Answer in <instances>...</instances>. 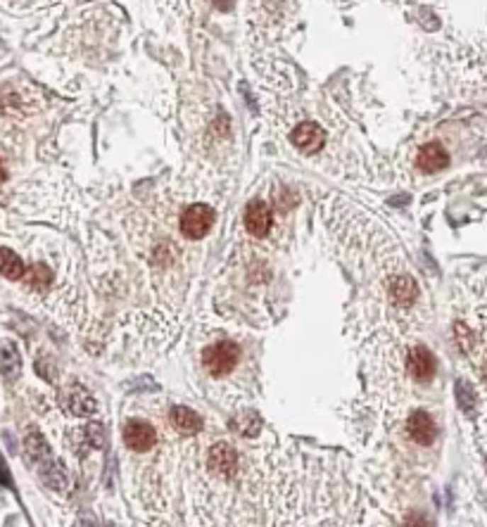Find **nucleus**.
Returning <instances> with one entry per match:
<instances>
[{"instance_id":"20e7f679","label":"nucleus","mask_w":487,"mask_h":527,"mask_svg":"<svg viewBox=\"0 0 487 527\" xmlns=\"http://www.w3.org/2000/svg\"><path fill=\"white\" fill-rule=\"evenodd\" d=\"M121 435H124V444L131 451H150L157 442V432L147 421H128Z\"/></svg>"},{"instance_id":"9b49d317","label":"nucleus","mask_w":487,"mask_h":527,"mask_svg":"<svg viewBox=\"0 0 487 527\" xmlns=\"http://www.w3.org/2000/svg\"><path fill=\"white\" fill-rule=\"evenodd\" d=\"M169 418H172V425L181 435H195V432L202 430V418L188 407H174Z\"/></svg>"},{"instance_id":"423d86ee","label":"nucleus","mask_w":487,"mask_h":527,"mask_svg":"<svg viewBox=\"0 0 487 527\" xmlns=\"http://www.w3.org/2000/svg\"><path fill=\"white\" fill-rule=\"evenodd\" d=\"M409 375L418 382H430L435 378V356L425 347H411L407 356Z\"/></svg>"},{"instance_id":"dca6fc26","label":"nucleus","mask_w":487,"mask_h":527,"mask_svg":"<svg viewBox=\"0 0 487 527\" xmlns=\"http://www.w3.org/2000/svg\"><path fill=\"white\" fill-rule=\"evenodd\" d=\"M216 3V8L219 10H231L233 8V0H214Z\"/></svg>"},{"instance_id":"2eb2a0df","label":"nucleus","mask_w":487,"mask_h":527,"mask_svg":"<svg viewBox=\"0 0 487 527\" xmlns=\"http://www.w3.org/2000/svg\"><path fill=\"white\" fill-rule=\"evenodd\" d=\"M48 283H50V271L43 266V264H36V266L31 268L29 285H31L33 290H40V288H45V285H48Z\"/></svg>"},{"instance_id":"1a4fd4ad","label":"nucleus","mask_w":487,"mask_h":527,"mask_svg":"<svg viewBox=\"0 0 487 527\" xmlns=\"http://www.w3.org/2000/svg\"><path fill=\"white\" fill-rule=\"evenodd\" d=\"M416 164L425 174H435L449 166V154L440 143H425L416 154Z\"/></svg>"},{"instance_id":"4468645a","label":"nucleus","mask_w":487,"mask_h":527,"mask_svg":"<svg viewBox=\"0 0 487 527\" xmlns=\"http://www.w3.org/2000/svg\"><path fill=\"white\" fill-rule=\"evenodd\" d=\"M26 268L22 256L15 254L12 249H0V276H5L8 280H19L24 278Z\"/></svg>"},{"instance_id":"6e6552de","label":"nucleus","mask_w":487,"mask_h":527,"mask_svg":"<svg viewBox=\"0 0 487 527\" xmlns=\"http://www.w3.org/2000/svg\"><path fill=\"white\" fill-rule=\"evenodd\" d=\"M407 435L411 442L421 444V447H428L435 439V421H432L430 414L425 411H414L407 421Z\"/></svg>"},{"instance_id":"f8f14e48","label":"nucleus","mask_w":487,"mask_h":527,"mask_svg":"<svg viewBox=\"0 0 487 527\" xmlns=\"http://www.w3.org/2000/svg\"><path fill=\"white\" fill-rule=\"evenodd\" d=\"M65 409L74 416H91L96 411V402L81 385H74L65 400Z\"/></svg>"},{"instance_id":"7ed1b4c3","label":"nucleus","mask_w":487,"mask_h":527,"mask_svg":"<svg viewBox=\"0 0 487 527\" xmlns=\"http://www.w3.org/2000/svg\"><path fill=\"white\" fill-rule=\"evenodd\" d=\"M290 140H293V145L302 154H314L321 150L323 143H326V131H323L316 121H304V124L293 128Z\"/></svg>"},{"instance_id":"0eeeda50","label":"nucleus","mask_w":487,"mask_h":527,"mask_svg":"<svg viewBox=\"0 0 487 527\" xmlns=\"http://www.w3.org/2000/svg\"><path fill=\"white\" fill-rule=\"evenodd\" d=\"M245 228L250 235L254 238H264L269 231H272V209L267 207V202H250L245 209Z\"/></svg>"},{"instance_id":"f3484780","label":"nucleus","mask_w":487,"mask_h":527,"mask_svg":"<svg viewBox=\"0 0 487 527\" xmlns=\"http://www.w3.org/2000/svg\"><path fill=\"white\" fill-rule=\"evenodd\" d=\"M8 178V171H5V164H3V159H0V183Z\"/></svg>"},{"instance_id":"39448f33","label":"nucleus","mask_w":487,"mask_h":527,"mask_svg":"<svg viewBox=\"0 0 487 527\" xmlns=\"http://www.w3.org/2000/svg\"><path fill=\"white\" fill-rule=\"evenodd\" d=\"M209 468L221 477H235V472H238V454H235L231 444H214L209 449Z\"/></svg>"},{"instance_id":"f257e3e1","label":"nucleus","mask_w":487,"mask_h":527,"mask_svg":"<svg viewBox=\"0 0 487 527\" xmlns=\"http://www.w3.org/2000/svg\"><path fill=\"white\" fill-rule=\"evenodd\" d=\"M240 359V347L235 342H216L209 344L202 351V366L207 368L209 375H226L235 368V363Z\"/></svg>"},{"instance_id":"9d476101","label":"nucleus","mask_w":487,"mask_h":527,"mask_svg":"<svg viewBox=\"0 0 487 527\" xmlns=\"http://www.w3.org/2000/svg\"><path fill=\"white\" fill-rule=\"evenodd\" d=\"M0 373L5 380H17L22 373V356H19L15 342L0 340Z\"/></svg>"},{"instance_id":"f03ea898","label":"nucleus","mask_w":487,"mask_h":527,"mask_svg":"<svg viewBox=\"0 0 487 527\" xmlns=\"http://www.w3.org/2000/svg\"><path fill=\"white\" fill-rule=\"evenodd\" d=\"M214 226V209L207 205H193L181 216V233L191 240H200Z\"/></svg>"},{"instance_id":"ddd939ff","label":"nucleus","mask_w":487,"mask_h":527,"mask_svg":"<svg viewBox=\"0 0 487 527\" xmlns=\"http://www.w3.org/2000/svg\"><path fill=\"white\" fill-rule=\"evenodd\" d=\"M390 300L397 304V307H409L416 300V283L407 278V276H400L390 283Z\"/></svg>"}]
</instances>
